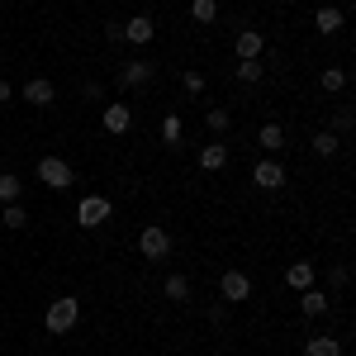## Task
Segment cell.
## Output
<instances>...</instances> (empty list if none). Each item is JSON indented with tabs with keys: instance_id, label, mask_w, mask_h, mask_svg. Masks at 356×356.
<instances>
[{
	"instance_id": "cell-1",
	"label": "cell",
	"mask_w": 356,
	"mask_h": 356,
	"mask_svg": "<svg viewBox=\"0 0 356 356\" xmlns=\"http://www.w3.org/2000/svg\"><path fill=\"white\" fill-rule=\"evenodd\" d=\"M76 318H81V300H76V295H57V300L48 304V314H43V328L62 337V332L76 328Z\"/></svg>"
},
{
	"instance_id": "cell-2",
	"label": "cell",
	"mask_w": 356,
	"mask_h": 356,
	"mask_svg": "<svg viewBox=\"0 0 356 356\" xmlns=\"http://www.w3.org/2000/svg\"><path fill=\"white\" fill-rule=\"evenodd\" d=\"M166 252H171V233H166V228L152 223V228L138 233V257H143V261H162Z\"/></svg>"
},
{
	"instance_id": "cell-3",
	"label": "cell",
	"mask_w": 356,
	"mask_h": 356,
	"mask_svg": "<svg viewBox=\"0 0 356 356\" xmlns=\"http://www.w3.org/2000/svg\"><path fill=\"white\" fill-rule=\"evenodd\" d=\"M110 214H114V204L105 195H86L81 204H76V223L81 228H100V223H110Z\"/></svg>"
},
{
	"instance_id": "cell-4",
	"label": "cell",
	"mask_w": 356,
	"mask_h": 356,
	"mask_svg": "<svg viewBox=\"0 0 356 356\" xmlns=\"http://www.w3.org/2000/svg\"><path fill=\"white\" fill-rule=\"evenodd\" d=\"M38 181H43L48 191H67V186L76 181V171L62 162V157H43V162H38Z\"/></svg>"
},
{
	"instance_id": "cell-5",
	"label": "cell",
	"mask_w": 356,
	"mask_h": 356,
	"mask_svg": "<svg viewBox=\"0 0 356 356\" xmlns=\"http://www.w3.org/2000/svg\"><path fill=\"white\" fill-rule=\"evenodd\" d=\"M233 53H238V62H261V53H266V33H261V29H238Z\"/></svg>"
},
{
	"instance_id": "cell-6",
	"label": "cell",
	"mask_w": 356,
	"mask_h": 356,
	"mask_svg": "<svg viewBox=\"0 0 356 356\" xmlns=\"http://www.w3.org/2000/svg\"><path fill=\"white\" fill-rule=\"evenodd\" d=\"M285 181H290V171L275 162V157H266V162L252 166V186H257V191H280Z\"/></svg>"
},
{
	"instance_id": "cell-7",
	"label": "cell",
	"mask_w": 356,
	"mask_h": 356,
	"mask_svg": "<svg viewBox=\"0 0 356 356\" xmlns=\"http://www.w3.org/2000/svg\"><path fill=\"white\" fill-rule=\"evenodd\" d=\"M219 295H223V304H243V300H252V275H247V271H223Z\"/></svg>"
},
{
	"instance_id": "cell-8",
	"label": "cell",
	"mask_w": 356,
	"mask_h": 356,
	"mask_svg": "<svg viewBox=\"0 0 356 356\" xmlns=\"http://www.w3.org/2000/svg\"><path fill=\"white\" fill-rule=\"evenodd\" d=\"M57 100V86L48 81V76H33V81H24V105H33V110H48Z\"/></svg>"
},
{
	"instance_id": "cell-9",
	"label": "cell",
	"mask_w": 356,
	"mask_h": 356,
	"mask_svg": "<svg viewBox=\"0 0 356 356\" xmlns=\"http://www.w3.org/2000/svg\"><path fill=\"white\" fill-rule=\"evenodd\" d=\"M157 38V24H152V15H134L129 24H124V43H138V48H147Z\"/></svg>"
},
{
	"instance_id": "cell-10",
	"label": "cell",
	"mask_w": 356,
	"mask_h": 356,
	"mask_svg": "<svg viewBox=\"0 0 356 356\" xmlns=\"http://www.w3.org/2000/svg\"><path fill=\"white\" fill-rule=\"evenodd\" d=\"M152 76H157V67L138 57V62H124V72H119V86H124V90H134V86H147Z\"/></svg>"
},
{
	"instance_id": "cell-11",
	"label": "cell",
	"mask_w": 356,
	"mask_h": 356,
	"mask_svg": "<svg viewBox=\"0 0 356 356\" xmlns=\"http://www.w3.org/2000/svg\"><path fill=\"white\" fill-rule=\"evenodd\" d=\"M100 124H105V134H129V124H134V110H129V105H105V110H100Z\"/></svg>"
},
{
	"instance_id": "cell-12",
	"label": "cell",
	"mask_w": 356,
	"mask_h": 356,
	"mask_svg": "<svg viewBox=\"0 0 356 356\" xmlns=\"http://www.w3.org/2000/svg\"><path fill=\"white\" fill-rule=\"evenodd\" d=\"M328 304H332L328 290H314V285H309V290H300V309H304V318H323V314H328Z\"/></svg>"
},
{
	"instance_id": "cell-13",
	"label": "cell",
	"mask_w": 356,
	"mask_h": 356,
	"mask_svg": "<svg viewBox=\"0 0 356 356\" xmlns=\"http://www.w3.org/2000/svg\"><path fill=\"white\" fill-rule=\"evenodd\" d=\"M200 166H204V171H223V166H228V143H219V138L204 143V147H200Z\"/></svg>"
},
{
	"instance_id": "cell-14",
	"label": "cell",
	"mask_w": 356,
	"mask_h": 356,
	"mask_svg": "<svg viewBox=\"0 0 356 356\" xmlns=\"http://www.w3.org/2000/svg\"><path fill=\"white\" fill-rule=\"evenodd\" d=\"M342 24H347V15H342L337 5H323V10L314 15V29H318V33H342Z\"/></svg>"
},
{
	"instance_id": "cell-15",
	"label": "cell",
	"mask_w": 356,
	"mask_h": 356,
	"mask_svg": "<svg viewBox=\"0 0 356 356\" xmlns=\"http://www.w3.org/2000/svg\"><path fill=\"white\" fill-rule=\"evenodd\" d=\"M285 285H290V290H309V285H314V261H290Z\"/></svg>"
},
{
	"instance_id": "cell-16",
	"label": "cell",
	"mask_w": 356,
	"mask_h": 356,
	"mask_svg": "<svg viewBox=\"0 0 356 356\" xmlns=\"http://www.w3.org/2000/svg\"><path fill=\"white\" fill-rule=\"evenodd\" d=\"M304 352H309V356H342V342H337L332 332H318V337H309Z\"/></svg>"
},
{
	"instance_id": "cell-17",
	"label": "cell",
	"mask_w": 356,
	"mask_h": 356,
	"mask_svg": "<svg viewBox=\"0 0 356 356\" xmlns=\"http://www.w3.org/2000/svg\"><path fill=\"white\" fill-rule=\"evenodd\" d=\"M337 152H342V138L332 134V129L314 134V157H337Z\"/></svg>"
},
{
	"instance_id": "cell-18",
	"label": "cell",
	"mask_w": 356,
	"mask_h": 356,
	"mask_svg": "<svg viewBox=\"0 0 356 356\" xmlns=\"http://www.w3.org/2000/svg\"><path fill=\"white\" fill-rule=\"evenodd\" d=\"M257 147H266V152H280V147H285V129H280V124H261V134H257Z\"/></svg>"
},
{
	"instance_id": "cell-19",
	"label": "cell",
	"mask_w": 356,
	"mask_h": 356,
	"mask_svg": "<svg viewBox=\"0 0 356 356\" xmlns=\"http://www.w3.org/2000/svg\"><path fill=\"white\" fill-rule=\"evenodd\" d=\"M162 295H166V300H176V304H186V300H191V280H186V275H166Z\"/></svg>"
},
{
	"instance_id": "cell-20",
	"label": "cell",
	"mask_w": 356,
	"mask_h": 356,
	"mask_svg": "<svg viewBox=\"0 0 356 356\" xmlns=\"http://www.w3.org/2000/svg\"><path fill=\"white\" fill-rule=\"evenodd\" d=\"M181 138H186L181 114H166V119H162V143H166V147H181Z\"/></svg>"
},
{
	"instance_id": "cell-21",
	"label": "cell",
	"mask_w": 356,
	"mask_h": 356,
	"mask_svg": "<svg viewBox=\"0 0 356 356\" xmlns=\"http://www.w3.org/2000/svg\"><path fill=\"white\" fill-rule=\"evenodd\" d=\"M191 19L195 24H214L219 19V0H191Z\"/></svg>"
},
{
	"instance_id": "cell-22",
	"label": "cell",
	"mask_w": 356,
	"mask_h": 356,
	"mask_svg": "<svg viewBox=\"0 0 356 356\" xmlns=\"http://www.w3.org/2000/svg\"><path fill=\"white\" fill-rule=\"evenodd\" d=\"M318 86H323L328 95H337V90H347V72H342V67H323V72H318Z\"/></svg>"
},
{
	"instance_id": "cell-23",
	"label": "cell",
	"mask_w": 356,
	"mask_h": 356,
	"mask_svg": "<svg viewBox=\"0 0 356 356\" xmlns=\"http://www.w3.org/2000/svg\"><path fill=\"white\" fill-rule=\"evenodd\" d=\"M204 124H209V134H214V138H223L228 129H233V114L223 110V105H214V110L204 114Z\"/></svg>"
},
{
	"instance_id": "cell-24",
	"label": "cell",
	"mask_w": 356,
	"mask_h": 356,
	"mask_svg": "<svg viewBox=\"0 0 356 356\" xmlns=\"http://www.w3.org/2000/svg\"><path fill=\"white\" fill-rule=\"evenodd\" d=\"M0 223H5V228H24V223H29V209L19 204V200H15V204H0Z\"/></svg>"
},
{
	"instance_id": "cell-25",
	"label": "cell",
	"mask_w": 356,
	"mask_h": 356,
	"mask_svg": "<svg viewBox=\"0 0 356 356\" xmlns=\"http://www.w3.org/2000/svg\"><path fill=\"white\" fill-rule=\"evenodd\" d=\"M261 72H266L261 62H238V67H233V76H238L243 86H257V81H261Z\"/></svg>"
},
{
	"instance_id": "cell-26",
	"label": "cell",
	"mask_w": 356,
	"mask_h": 356,
	"mask_svg": "<svg viewBox=\"0 0 356 356\" xmlns=\"http://www.w3.org/2000/svg\"><path fill=\"white\" fill-rule=\"evenodd\" d=\"M15 200H19V176L5 171V176H0V204H15Z\"/></svg>"
},
{
	"instance_id": "cell-27",
	"label": "cell",
	"mask_w": 356,
	"mask_h": 356,
	"mask_svg": "<svg viewBox=\"0 0 356 356\" xmlns=\"http://www.w3.org/2000/svg\"><path fill=\"white\" fill-rule=\"evenodd\" d=\"M181 81H186V90H191V95H200V90H204V72H181Z\"/></svg>"
},
{
	"instance_id": "cell-28",
	"label": "cell",
	"mask_w": 356,
	"mask_h": 356,
	"mask_svg": "<svg viewBox=\"0 0 356 356\" xmlns=\"http://www.w3.org/2000/svg\"><path fill=\"white\" fill-rule=\"evenodd\" d=\"M332 290H347V280H352V271H347V266H342V261H337V266H332Z\"/></svg>"
},
{
	"instance_id": "cell-29",
	"label": "cell",
	"mask_w": 356,
	"mask_h": 356,
	"mask_svg": "<svg viewBox=\"0 0 356 356\" xmlns=\"http://www.w3.org/2000/svg\"><path fill=\"white\" fill-rule=\"evenodd\" d=\"M332 134H337V138L352 134V110H337V129H332Z\"/></svg>"
},
{
	"instance_id": "cell-30",
	"label": "cell",
	"mask_w": 356,
	"mask_h": 356,
	"mask_svg": "<svg viewBox=\"0 0 356 356\" xmlns=\"http://www.w3.org/2000/svg\"><path fill=\"white\" fill-rule=\"evenodd\" d=\"M228 318V304H209V323H223Z\"/></svg>"
},
{
	"instance_id": "cell-31",
	"label": "cell",
	"mask_w": 356,
	"mask_h": 356,
	"mask_svg": "<svg viewBox=\"0 0 356 356\" xmlns=\"http://www.w3.org/2000/svg\"><path fill=\"white\" fill-rule=\"evenodd\" d=\"M105 38L110 43H124V24H105Z\"/></svg>"
},
{
	"instance_id": "cell-32",
	"label": "cell",
	"mask_w": 356,
	"mask_h": 356,
	"mask_svg": "<svg viewBox=\"0 0 356 356\" xmlns=\"http://www.w3.org/2000/svg\"><path fill=\"white\" fill-rule=\"evenodd\" d=\"M10 100H15V86H10V81H0V105H10Z\"/></svg>"
}]
</instances>
